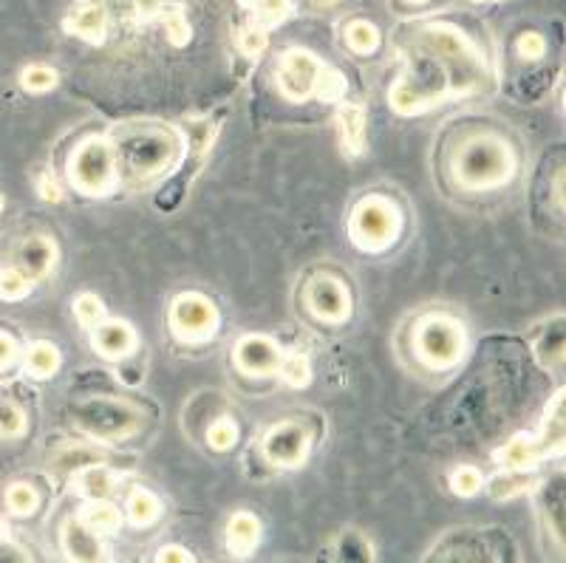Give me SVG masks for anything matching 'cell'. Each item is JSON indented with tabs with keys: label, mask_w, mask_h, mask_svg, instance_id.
<instances>
[{
	"label": "cell",
	"mask_w": 566,
	"mask_h": 563,
	"mask_svg": "<svg viewBox=\"0 0 566 563\" xmlns=\"http://www.w3.org/2000/svg\"><path fill=\"white\" fill-rule=\"evenodd\" d=\"M261 538V521L252 513H235L227 524V544L238 555H247L250 549H255Z\"/></svg>",
	"instance_id": "cell-17"
},
{
	"label": "cell",
	"mask_w": 566,
	"mask_h": 563,
	"mask_svg": "<svg viewBox=\"0 0 566 563\" xmlns=\"http://www.w3.org/2000/svg\"><path fill=\"white\" fill-rule=\"evenodd\" d=\"M85 527L91 532H114L119 530V513L102 498V501H94L88 504L83 513Z\"/></svg>",
	"instance_id": "cell-21"
},
{
	"label": "cell",
	"mask_w": 566,
	"mask_h": 563,
	"mask_svg": "<svg viewBox=\"0 0 566 563\" xmlns=\"http://www.w3.org/2000/svg\"><path fill=\"white\" fill-rule=\"evenodd\" d=\"M20 85L29 94H49L51 88L57 85V71L46 63H34L20 71Z\"/></svg>",
	"instance_id": "cell-20"
},
{
	"label": "cell",
	"mask_w": 566,
	"mask_h": 563,
	"mask_svg": "<svg viewBox=\"0 0 566 563\" xmlns=\"http://www.w3.org/2000/svg\"><path fill=\"white\" fill-rule=\"evenodd\" d=\"M306 450H309V439H306V431L300 425H278L264 439V456L272 464H281V467L298 464L306 456Z\"/></svg>",
	"instance_id": "cell-12"
},
{
	"label": "cell",
	"mask_w": 566,
	"mask_h": 563,
	"mask_svg": "<svg viewBox=\"0 0 566 563\" xmlns=\"http://www.w3.org/2000/svg\"><path fill=\"white\" fill-rule=\"evenodd\" d=\"M63 547H66L68 558H74V561H102L105 558V552L97 544V538L91 535V530L74 518L66 521V527H63Z\"/></svg>",
	"instance_id": "cell-14"
},
{
	"label": "cell",
	"mask_w": 566,
	"mask_h": 563,
	"mask_svg": "<svg viewBox=\"0 0 566 563\" xmlns=\"http://www.w3.org/2000/svg\"><path fill=\"white\" fill-rule=\"evenodd\" d=\"M114 490V473L102 470V467H88L83 470V493L94 501H102V498L111 496Z\"/></svg>",
	"instance_id": "cell-27"
},
{
	"label": "cell",
	"mask_w": 566,
	"mask_h": 563,
	"mask_svg": "<svg viewBox=\"0 0 566 563\" xmlns=\"http://www.w3.org/2000/svg\"><path fill=\"white\" fill-rule=\"evenodd\" d=\"M465 346V329L453 317L431 315L417 326V354L431 368H453L465 357Z\"/></svg>",
	"instance_id": "cell-3"
},
{
	"label": "cell",
	"mask_w": 566,
	"mask_h": 563,
	"mask_svg": "<svg viewBox=\"0 0 566 563\" xmlns=\"http://www.w3.org/2000/svg\"><path fill=\"white\" fill-rule=\"evenodd\" d=\"M419 49L431 54L439 63H456V66H465L467 71L482 68V57L473 49V43L456 26H448V23H428L419 32Z\"/></svg>",
	"instance_id": "cell-7"
},
{
	"label": "cell",
	"mask_w": 566,
	"mask_h": 563,
	"mask_svg": "<svg viewBox=\"0 0 566 563\" xmlns=\"http://www.w3.org/2000/svg\"><path fill=\"white\" fill-rule=\"evenodd\" d=\"M159 561H193V555H190V552H182V549L170 547L159 555Z\"/></svg>",
	"instance_id": "cell-42"
},
{
	"label": "cell",
	"mask_w": 566,
	"mask_h": 563,
	"mask_svg": "<svg viewBox=\"0 0 566 563\" xmlns=\"http://www.w3.org/2000/svg\"><path fill=\"white\" fill-rule=\"evenodd\" d=\"M235 439H238V428L230 419H216L210 425V431H207V442H210V448L216 450H230L235 445Z\"/></svg>",
	"instance_id": "cell-33"
},
{
	"label": "cell",
	"mask_w": 566,
	"mask_h": 563,
	"mask_svg": "<svg viewBox=\"0 0 566 563\" xmlns=\"http://www.w3.org/2000/svg\"><path fill=\"white\" fill-rule=\"evenodd\" d=\"M54 258H57V249H54L49 238H46V235H32V238H26L23 247H20L17 269L34 283L49 275L51 266H54Z\"/></svg>",
	"instance_id": "cell-13"
},
{
	"label": "cell",
	"mask_w": 566,
	"mask_h": 563,
	"mask_svg": "<svg viewBox=\"0 0 566 563\" xmlns=\"http://www.w3.org/2000/svg\"><path fill=\"white\" fill-rule=\"evenodd\" d=\"M255 9H258V17L267 26H275V23H281L283 17L292 12V0H258Z\"/></svg>",
	"instance_id": "cell-36"
},
{
	"label": "cell",
	"mask_w": 566,
	"mask_h": 563,
	"mask_svg": "<svg viewBox=\"0 0 566 563\" xmlns=\"http://www.w3.org/2000/svg\"><path fill=\"white\" fill-rule=\"evenodd\" d=\"M309 309L312 315L320 317V320H329V323H337V320H346L351 312V300L346 286L334 278H317L309 286Z\"/></svg>",
	"instance_id": "cell-11"
},
{
	"label": "cell",
	"mask_w": 566,
	"mask_h": 563,
	"mask_svg": "<svg viewBox=\"0 0 566 563\" xmlns=\"http://www.w3.org/2000/svg\"><path fill=\"white\" fill-rule=\"evenodd\" d=\"M105 23H108V17H105L102 6H85V9H80V15H77V26L74 29L85 40L100 43L102 37H105Z\"/></svg>",
	"instance_id": "cell-22"
},
{
	"label": "cell",
	"mask_w": 566,
	"mask_h": 563,
	"mask_svg": "<svg viewBox=\"0 0 566 563\" xmlns=\"http://www.w3.org/2000/svg\"><path fill=\"white\" fill-rule=\"evenodd\" d=\"M267 49V32L261 26H250L241 32V51L250 54V57H258L261 51Z\"/></svg>",
	"instance_id": "cell-39"
},
{
	"label": "cell",
	"mask_w": 566,
	"mask_h": 563,
	"mask_svg": "<svg viewBox=\"0 0 566 563\" xmlns=\"http://www.w3.org/2000/svg\"><path fill=\"white\" fill-rule=\"evenodd\" d=\"M453 173L470 190H493L510 182L513 153L496 136H473L456 150Z\"/></svg>",
	"instance_id": "cell-1"
},
{
	"label": "cell",
	"mask_w": 566,
	"mask_h": 563,
	"mask_svg": "<svg viewBox=\"0 0 566 563\" xmlns=\"http://www.w3.org/2000/svg\"><path fill=\"white\" fill-rule=\"evenodd\" d=\"M530 487V479H524L521 473H510V476H499V479L493 481V496L496 498H513V496H518L521 490H527Z\"/></svg>",
	"instance_id": "cell-37"
},
{
	"label": "cell",
	"mask_w": 566,
	"mask_h": 563,
	"mask_svg": "<svg viewBox=\"0 0 566 563\" xmlns=\"http://www.w3.org/2000/svg\"><path fill=\"white\" fill-rule=\"evenodd\" d=\"M17 360V346L9 334H0V368H9Z\"/></svg>",
	"instance_id": "cell-41"
},
{
	"label": "cell",
	"mask_w": 566,
	"mask_h": 563,
	"mask_svg": "<svg viewBox=\"0 0 566 563\" xmlns=\"http://www.w3.org/2000/svg\"><path fill=\"white\" fill-rule=\"evenodd\" d=\"M281 374L283 382L292 385V388H303V385L309 382V377H312L306 357H300V354H292V357L281 360Z\"/></svg>",
	"instance_id": "cell-32"
},
{
	"label": "cell",
	"mask_w": 566,
	"mask_h": 563,
	"mask_svg": "<svg viewBox=\"0 0 566 563\" xmlns=\"http://www.w3.org/2000/svg\"><path fill=\"white\" fill-rule=\"evenodd\" d=\"M346 40H349V46L357 54H371V51L380 46V32L368 20H354L349 26V32H346Z\"/></svg>",
	"instance_id": "cell-24"
},
{
	"label": "cell",
	"mask_w": 566,
	"mask_h": 563,
	"mask_svg": "<svg viewBox=\"0 0 566 563\" xmlns=\"http://www.w3.org/2000/svg\"><path fill=\"white\" fill-rule=\"evenodd\" d=\"M37 501H40L37 490L29 481H15L6 487V510L12 515H20V518L32 515L37 510Z\"/></svg>",
	"instance_id": "cell-19"
},
{
	"label": "cell",
	"mask_w": 566,
	"mask_h": 563,
	"mask_svg": "<svg viewBox=\"0 0 566 563\" xmlns=\"http://www.w3.org/2000/svg\"><path fill=\"white\" fill-rule=\"evenodd\" d=\"M408 3H419V6H422V3H428V0H408Z\"/></svg>",
	"instance_id": "cell-44"
},
{
	"label": "cell",
	"mask_w": 566,
	"mask_h": 563,
	"mask_svg": "<svg viewBox=\"0 0 566 563\" xmlns=\"http://www.w3.org/2000/svg\"><path fill=\"white\" fill-rule=\"evenodd\" d=\"M68 176L77 190H83L88 196H102L114 187L117 179V159L108 142L102 139H88L80 148L74 150Z\"/></svg>",
	"instance_id": "cell-4"
},
{
	"label": "cell",
	"mask_w": 566,
	"mask_h": 563,
	"mask_svg": "<svg viewBox=\"0 0 566 563\" xmlns=\"http://www.w3.org/2000/svg\"><path fill=\"white\" fill-rule=\"evenodd\" d=\"M482 473L476 470V467H456L453 470V476H450V487H453V493L456 496H476L479 490H482Z\"/></svg>",
	"instance_id": "cell-31"
},
{
	"label": "cell",
	"mask_w": 566,
	"mask_h": 563,
	"mask_svg": "<svg viewBox=\"0 0 566 563\" xmlns=\"http://www.w3.org/2000/svg\"><path fill=\"white\" fill-rule=\"evenodd\" d=\"M538 456H541V448L535 445L533 439H527V436H518L510 442V448L504 450V462L510 464V467H530V464L538 462Z\"/></svg>",
	"instance_id": "cell-29"
},
{
	"label": "cell",
	"mask_w": 566,
	"mask_h": 563,
	"mask_svg": "<svg viewBox=\"0 0 566 563\" xmlns=\"http://www.w3.org/2000/svg\"><path fill=\"white\" fill-rule=\"evenodd\" d=\"M309 3H315V6H332L337 0H309Z\"/></svg>",
	"instance_id": "cell-43"
},
{
	"label": "cell",
	"mask_w": 566,
	"mask_h": 563,
	"mask_svg": "<svg viewBox=\"0 0 566 563\" xmlns=\"http://www.w3.org/2000/svg\"><path fill=\"white\" fill-rule=\"evenodd\" d=\"M323 63L317 60L312 51L306 49H289L281 57L278 66V85H281L283 97L303 102L315 94L317 74H320Z\"/></svg>",
	"instance_id": "cell-8"
},
{
	"label": "cell",
	"mask_w": 566,
	"mask_h": 563,
	"mask_svg": "<svg viewBox=\"0 0 566 563\" xmlns=\"http://www.w3.org/2000/svg\"><path fill=\"white\" fill-rule=\"evenodd\" d=\"M281 348L275 346L269 337L250 334L235 346V363L241 371H247L252 377H267L272 371L281 368Z\"/></svg>",
	"instance_id": "cell-10"
},
{
	"label": "cell",
	"mask_w": 566,
	"mask_h": 563,
	"mask_svg": "<svg viewBox=\"0 0 566 563\" xmlns=\"http://www.w3.org/2000/svg\"><path fill=\"white\" fill-rule=\"evenodd\" d=\"M74 312L80 317V323L85 326H94V323H102V317H105V306H102V300L97 295H91V292H85L77 298L74 303Z\"/></svg>",
	"instance_id": "cell-34"
},
{
	"label": "cell",
	"mask_w": 566,
	"mask_h": 563,
	"mask_svg": "<svg viewBox=\"0 0 566 563\" xmlns=\"http://www.w3.org/2000/svg\"><path fill=\"white\" fill-rule=\"evenodd\" d=\"M134 329L125 323H100L94 332V346L105 357H125L134 348Z\"/></svg>",
	"instance_id": "cell-16"
},
{
	"label": "cell",
	"mask_w": 566,
	"mask_h": 563,
	"mask_svg": "<svg viewBox=\"0 0 566 563\" xmlns=\"http://www.w3.org/2000/svg\"><path fill=\"white\" fill-rule=\"evenodd\" d=\"M538 354H541V360L547 365H558L561 360H564V323L558 320L555 326H550L547 332H544V337L538 340Z\"/></svg>",
	"instance_id": "cell-26"
},
{
	"label": "cell",
	"mask_w": 566,
	"mask_h": 563,
	"mask_svg": "<svg viewBox=\"0 0 566 563\" xmlns=\"http://www.w3.org/2000/svg\"><path fill=\"white\" fill-rule=\"evenodd\" d=\"M26 433V414L15 402L0 399V439H17Z\"/></svg>",
	"instance_id": "cell-28"
},
{
	"label": "cell",
	"mask_w": 566,
	"mask_h": 563,
	"mask_svg": "<svg viewBox=\"0 0 566 563\" xmlns=\"http://www.w3.org/2000/svg\"><path fill=\"white\" fill-rule=\"evenodd\" d=\"M516 49L521 60H538V57H544L547 43H544V37L538 32H524L516 40Z\"/></svg>",
	"instance_id": "cell-38"
},
{
	"label": "cell",
	"mask_w": 566,
	"mask_h": 563,
	"mask_svg": "<svg viewBox=\"0 0 566 563\" xmlns=\"http://www.w3.org/2000/svg\"><path fill=\"white\" fill-rule=\"evenodd\" d=\"M0 210H3V199H0Z\"/></svg>",
	"instance_id": "cell-46"
},
{
	"label": "cell",
	"mask_w": 566,
	"mask_h": 563,
	"mask_svg": "<svg viewBox=\"0 0 566 563\" xmlns=\"http://www.w3.org/2000/svg\"><path fill=\"white\" fill-rule=\"evenodd\" d=\"M315 94L323 102L340 100V97L346 94V77H343V74H340L337 68L323 66V68H320V74H317Z\"/></svg>",
	"instance_id": "cell-25"
},
{
	"label": "cell",
	"mask_w": 566,
	"mask_h": 563,
	"mask_svg": "<svg viewBox=\"0 0 566 563\" xmlns=\"http://www.w3.org/2000/svg\"><path fill=\"white\" fill-rule=\"evenodd\" d=\"M400 230V216L397 210L383 199H368L363 201L354 218H351V238L357 241V247H363L366 252H377L385 249Z\"/></svg>",
	"instance_id": "cell-6"
},
{
	"label": "cell",
	"mask_w": 566,
	"mask_h": 563,
	"mask_svg": "<svg viewBox=\"0 0 566 563\" xmlns=\"http://www.w3.org/2000/svg\"><path fill=\"white\" fill-rule=\"evenodd\" d=\"M165 32H167V40L173 43V46H187L190 43V23H187V17L182 12H170L165 20Z\"/></svg>",
	"instance_id": "cell-35"
},
{
	"label": "cell",
	"mask_w": 566,
	"mask_h": 563,
	"mask_svg": "<svg viewBox=\"0 0 566 563\" xmlns=\"http://www.w3.org/2000/svg\"><path fill=\"white\" fill-rule=\"evenodd\" d=\"M32 289V281L12 266V269H0V298L3 300H23Z\"/></svg>",
	"instance_id": "cell-30"
},
{
	"label": "cell",
	"mask_w": 566,
	"mask_h": 563,
	"mask_svg": "<svg viewBox=\"0 0 566 563\" xmlns=\"http://www.w3.org/2000/svg\"><path fill=\"white\" fill-rule=\"evenodd\" d=\"M119 150H122V170L134 182H148L153 176H162L182 156L179 136L167 128H150L122 136Z\"/></svg>",
	"instance_id": "cell-2"
},
{
	"label": "cell",
	"mask_w": 566,
	"mask_h": 563,
	"mask_svg": "<svg viewBox=\"0 0 566 563\" xmlns=\"http://www.w3.org/2000/svg\"><path fill=\"white\" fill-rule=\"evenodd\" d=\"M337 128L349 156H360L366 150V114L360 105H343L337 111Z\"/></svg>",
	"instance_id": "cell-15"
},
{
	"label": "cell",
	"mask_w": 566,
	"mask_h": 563,
	"mask_svg": "<svg viewBox=\"0 0 566 563\" xmlns=\"http://www.w3.org/2000/svg\"><path fill=\"white\" fill-rule=\"evenodd\" d=\"M37 190H40V196L49 201V204H57V201L63 199V190H60V184L49 179V176H43L40 182H37Z\"/></svg>",
	"instance_id": "cell-40"
},
{
	"label": "cell",
	"mask_w": 566,
	"mask_h": 563,
	"mask_svg": "<svg viewBox=\"0 0 566 563\" xmlns=\"http://www.w3.org/2000/svg\"><path fill=\"white\" fill-rule=\"evenodd\" d=\"M476 3H490V0H476Z\"/></svg>",
	"instance_id": "cell-45"
},
{
	"label": "cell",
	"mask_w": 566,
	"mask_h": 563,
	"mask_svg": "<svg viewBox=\"0 0 566 563\" xmlns=\"http://www.w3.org/2000/svg\"><path fill=\"white\" fill-rule=\"evenodd\" d=\"M170 323L182 340H207L216 332L218 312L201 295H179L170 309Z\"/></svg>",
	"instance_id": "cell-9"
},
{
	"label": "cell",
	"mask_w": 566,
	"mask_h": 563,
	"mask_svg": "<svg viewBox=\"0 0 566 563\" xmlns=\"http://www.w3.org/2000/svg\"><path fill=\"white\" fill-rule=\"evenodd\" d=\"M77 422L85 433L114 442V439H125L131 433L139 431L142 416L136 408L125 405V402H114V399H91L77 411Z\"/></svg>",
	"instance_id": "cell-5"
},
{
	"label": "cell",
	"mask_w": 566,
	"mask_h": 563,
	"mask_svg": "<svg viewBox=\"0 0 566 563\" xmlns=\"http://www.w3.org/2000/svg\"><path fill=\"white\" fill-rule=\"evenodd\" d=\"M128 515L139 527L153 524L156 515H159V501H156V496H150L148 490H134L131 498H128Z\"/></svg>",
	"instance_id": "cell-23"
},
{
	"label": "cell",
	"mask_w": 566,
	"mask_h": 563,
	"mask_svg": "<svg viewBox=\"0 0 566 563\" xmlns=\"http://www.w3.org/2000/svg\"><path fill=\"white\" fill-rule=\"evenodd\" d=\"M57 368H60V354H57V348L49 346V343H34V346L29 348V354H26V371H29V377H34V380H49Z\"/></svg>",
	"instance_id": "cell-18"
}]
</instances>
